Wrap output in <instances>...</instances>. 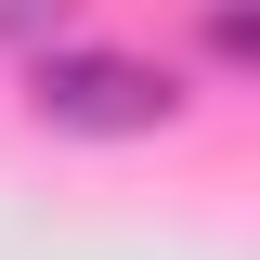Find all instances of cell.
Returning <instances> with one entry per match:
<instances>
[{
    "mask_svg": "<svg viewBox=\"0 0 260 260\" xmlns=\"http://www.w3.org/2000/svg\"><path fill=\"white\" fill-rule=\"evenodd\" d=\"M26 117H39V130H78V143H143V130L182 117V78H169L156 52L39 39V65H26Z\"/></svg>",
    "mask_w": 260,
    "mask_h": 260,
    "instance_id": "1",
    "label": "cell"
},
{
    "mask_svg": "<svg viewBox=\"0 0 260 260\" xmlns=\"http://www.w3.org/2000/svg\"><path fill=\"white\" fill-rule=\"evenodd\" d=\"M65 13H78V0H0V52H39Z\"/></svg>",
    "mask_w": 260,
    "mask_h": 260,
    "instance_id": "2",
    "label": "cell"
},
{
    "mask_svg": "<svg viewBox=\"0 0 260 260\" xmlns=\"http://www.w3.org/2000/svg\"><path fill=\"white\" fill-rule=\"evenodd\" d=\"M208 52H221V65L260 52V13H247V0H208Z\"/></svg>",
    "mask_w": 260,
    "mask_h": 260,
    "instance_id": "3",
    "label": "cell"
}]
</instances>
